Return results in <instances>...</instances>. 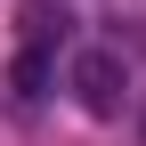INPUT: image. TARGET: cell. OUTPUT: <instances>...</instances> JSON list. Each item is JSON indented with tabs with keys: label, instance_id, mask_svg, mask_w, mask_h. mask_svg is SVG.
Instances as JSON below:
<instances>
[{
	"label": "cell",
	"instance_id": "obj_1",
	"mask_svg": "<svg viewBox=\"0 0 146 146\" xmlns=\"http://www.w3.org/2000/svg\"><path fill=\"white\" fill-rule=\"evenodd\" d=\"M73 98L89 114H122V57L114 49H81L73 57Z\"/></svg>",
	"mask_w": 146,
	"mask_h": 146
},
{
	"label": "cell",
	"instance_id": "obj_2",
	"mask_svg": "<svg viewBox=\"0 0 146 146\" xmlns=\"http://www.w3.org/2000/svg\"><path fill=\"white\" fill-rule=\"evenodd\" d=\"M16 16H25V49H57L65 41V8L57 0H25Z\"/></svg>",
	"mask_w": 146,
	"mask_h": 146
},
{
	"label": "cell",
	"instance_id": "obj_3",
	"mask_svg": "<svg viewBox=\"0 0 146 146\" xmlns=\"http://www.w3.org/2000/svg\"><path fill=\"white\" fill-rule=\"evenodd\" d=\"M49 73H57V57H49V49H25V57H16V98H41V89H49Z\"/></svg>",
	"mask_w": 146,
	"mask_h": 146
},
{
	"label": "cell",
	"instance_id": "obj_4",
	"mask_svg": "<svg viewBox=\"0 0 146 146\" xmlns=\"http://www.w3.org/2000/svg\"><path fill=\"white\" fill-rule=\"evenodd\" d=\"M138 130H146V114H138Z\"/></svg>",
	"mask_w": 146,
	"mask_h": 146
}]
</instances>
